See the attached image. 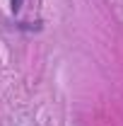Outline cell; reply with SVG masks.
<instances>
[{
  "mask_svg": "<svg viewBox=\"0 0 123 126\" xmlns=\"http://www.w3.org/2000/svg\"><path fill=\"white\" fill-rule=\"evenodd\" d=\"M22 2H24V0H10V12H12V15H17V12L22 10Z\"/></svg>",
  "mask_w": 123,
  "mask_h": 126,
  "instance_id": "obj_1",
  "label": "cell"
}]
</instances>
